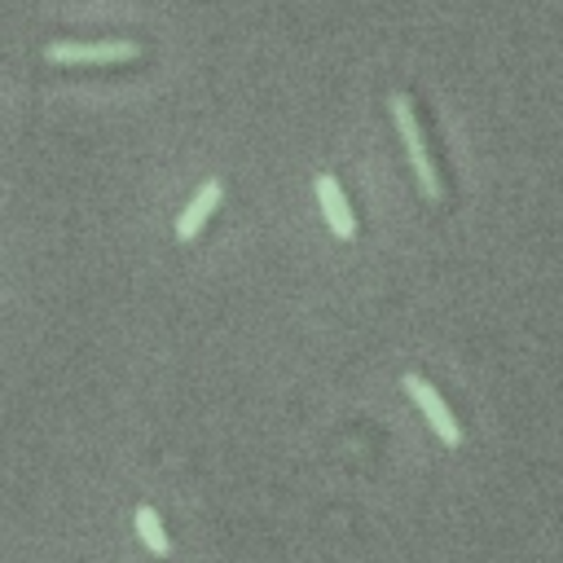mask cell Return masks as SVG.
I'll use <instances>...</instances> for the list:
<instances>
[{"instance_id": "obj_1", "label": "cell", "mask_w": 563, "mask_h": 563, "mask_svg": "<svg viewBox=\"0 0 563 563\" xmlns=\"http://www.w3.org/2000/svg\"><path fill=\"white\" fill-rule=\"evenodd\" d=\"M387 106H391V119H396V128H400V136H405V150H409V163H413V176H418L422 198H427V202H440V176H435V163H431V154H427L422 123H418V114H413L409 92H391Z\"/></svg>"}, {"instance_id": "obj_2", "label": "cell", "mask_w": 563, "mask_h": 563, "mask_svg": "<svg viewBox=\"0 0 563 563\" xmlns=\"http://www.w3.org/2000/svg\"><path fill=\"white\" fill-rule=\"evenodd\" d=\"M141 44L132 40H101V44H48L44 62L53 66H119V62H136Z\"/></svg>"}, {"instance_id": "obj_3", "label": "cell", "mask_w": 563, "mask_h": 563, "mask_svg": "<svg viewBox=\"0 0 563 563\" xmlns=\"http://www.w3.org/2000/svg\"><path fill=\"white\" fill-rule=\"evenodd\" d=\"M400 387H405V391H409V400L422 409V418L431 422V431H435V435H440L449 449H457V444H462V427H457L453 409L440 400V391H435V387H431L422 374H413V369L400 378Z\"/></svg>"}, {"instance_id": "obj_4", "label": "cell", "mask_w": 563, "mask_h": 563, "mask_svg": "<svg viewBox=\"0 0 563 563\" xmlns=\"http://www.w3.org/2000/svg\"><path fill=\"white\" fill-rule=\"evenodd\" d=\"M317 202H321V216H325L330 233L339 242H352L356 238V216H352V207H347V198H343V189H339V180L330 172L317 176Z\"/></svg>"}, {"instance_id": "obj_5", "label": "cell", "mask_w": 563, "mask_h": 563, "mask_svg": "<svg viewBox=\"0 0 563 563\" xmlns=\"http://www.w3.org/2000/svg\"><path fill=\"white\" fill-rule=\"evenodd\" d=\"M220 198H224V185H220L216 176H211V180H202V185H198V194H194V198L185 202V211L176 216V238H180V242H194V238H198V229H202V224L211 220V211L220 207Z\"/></svg>"}, {"instance_id": "obj_6", "label": "cell", "mask_w": 563, "mask_h": 563, "mask_svg": "<svg viewBox=\"0 0 563 563\" xmlns=\"http://www.w3.org/2000/svg\"><path fill=\"white\" fill-rule=\"evenodd\" d=\"M132 523H136V537L145 541V550H150V554H158V559H163V554L172 550L167 528H163V519H158V510H154V506H136V519H132Z\"/></svg>"}]
</instances>
